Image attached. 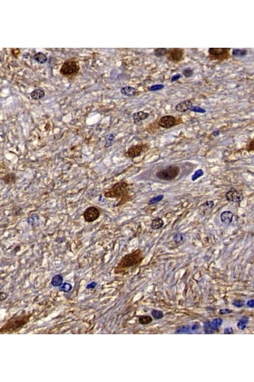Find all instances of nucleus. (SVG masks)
Returning a JSON list of instances; mask_svg holds the SVG:
<instances>
[{
	"mask_svg": "<svg viewBox=\"0 0 254 382\" xmlns=\"http://www.w3.org/2000/svg\"><path fill=\"white\" fill-rule=\"evenodd\" d=\"M128 184L124 181H121L115 184L112 187L106 192L104 196L108 198L120 199L121 201L120 204H122L128 201Z\"/></svg>",
	"mask_w": 254,
	"mask_h": 382,
	"instance_id": "1",
	"label": "nucleus"
},
{
	"mask_svg": "<svg viewBox=\"0 0 254 382\" xmlns=\"http://www.w3.org/2000/svg\"><path fill=\"white\" fill-rule=\"evenodd\" d=\"M30 316L22 315L11 318L0 329V333H10L19 330L28 322Z\"/></svg>",
	"mask_w": 254,
	"mask_h": 382,
	"instance_id": "2",
	"label": "nucleus"
},
{
	"mask_svg": "<svg viewBox=\"0 0 254 382\" xmlns=\"http://www.w3.org/2000/svg\"><path fill=\"white\" fill-rule=\"evenodd\" d=\"M180 173V168L177 166L170 165L161 169L156 173L158 179L161 180L170 181L174 180Z\"/></svg>",
	"mask_w": 254,
	"mask_h": 382,
	"instance_id": "3",
	"label": "nucleus"
},
{
	"mask_svg": "<svg viewBox=\"0 0 254 382\" xmlns=\"http://www.w3.org/2000/svg\"><path fill=\"white\" fill-rule=\"evenodd\" d=\"M79 67L75 61L68 60L63 64L60 69V73L63 75H71L78 73Z\"/></svg>",
	"mask_w": 254,
	"mask_h": 382,
	"instance_id": "4",
	"label": "nucleus"
},
{
	"mask_svg": "<svg viewBox=\"0 0 254 382\" xmlns=\"http://www.w3.org/2000/svg\"><path fill=\"white\" fill-rule=\"evenodd\" d=\"M139 258V253L137 252V251L126 255V256L123 257L120 264L118 265V268H125L136 264L138 262V259Z\"/></svg>",
	"mask_w": 254,
	"mask_h": 382,
	"instance_id": "5",
	"label": "nucleus"
},
{
	"mask_svg": "<svg viewBox=\"0 0 254 382\" xmlns=\"http://www.w3.org/2000/svg\"><path fill=\"white\" fill-rule=\"evenodd\" d=\"M148 149L147 145H138L131 146L125 154V156L127 157L134 159V158L139 157L142 153L145 152Z\"/></svg>",
	"mask_w": 254,
	"mask_h": 382,
	"instance_id": "6",
	"label": "nucleus"
},
{
	"mask_svg": "<svg viewBox=\"0 0 254 382\" xmlns=\"http://www.w3.org/2000/svg\"><path fill=\"white\" fill-rule=\"evenodd\" d=\"M100 211L95 206H90L84 210L83 213V217L84 221L87 222H93L99 218Z\"/></svg>",
	"mask_w": 254,
	"mask_h": 382,
	"instance_id": "7",
	"label": "nucleus"
},
{
	"mask_svg": "<svg viewBox=\"0 0 254 382\" xmlns=\"http://www.w3.org/2000/svg\"><path fill=\"white\" fill-rule=\"evenodd\" d=\"M226 200L229 202L240 203L243 199V194L241 191L236 189H231L226 192L225 195Z\"/></svg>",
	"mask_w": 254,
	"mask_h": 382,
	"instance_id": "8",
	"label": "nucleus"
},
{
	"mask_svg": "<svg viewBox=\"0 0 254 382\" xmlns=\"http://www.w3.org/2000/svg\"><path fill=\"white\" fill-rule=\"evenodd\" d=\"M176 124V119L172 115H165L160 119L158 125L165 129H170Z\"/></svg>",
	"mask_w": 254,
	"mask_h": 382,
	"instance_id": "9",
	"label": "nucleus"
},
{
	"mask_svg": "<svg viewBox=\"0 0 254 382\" xmlns=\"http://www.w3.org/2000/svg\"><path fill=\"white\" fill-rule=\"evenodd\" d=\"M168 59L172 62H179L182 60L184 55V51L181 49H174L168 50Z\"/></svg>",
	"mask_w": 254,
	"mask_h": 382,
	"instance_id": "10",
	"label": "nucleus"
},
{
	"mask_svg": "<svg viewBox=\"0 0 254 382\" xmlns=\"http://www.w3.org/2000/svg\"><path fill=\"white\" fill-rule=\"evenodd\" d=\"M193 105L191 100H185L177 104L175 109L177 111L180 113H184L187 110H189L191 107Z\"/></svg>",
	"mask_w": 254,
	"mask_h": 382,
	"instance_id": "11",
	"label": "nucleus"
},
{
	"mask_svg": "<svg viewBox=\"0 0 254 382\" xmlns=\"http://www.w3.org/2000/svg\"><path fill=\"white\" fill-rule=\"evenodd\" d=\"M228 49H217V48H210L209 49V53L210 56L213 57H221L226 55L228 53Z\"/></svg>",
	"mask_w": 254,
	"mask_h": 382,
	"instance_id": "12",
	"label": "nucleus"
},
{
	"mask_svg": "<svg viewBox=\"0 0 254 382\" xmlns=\"http://www.w3.org/2000/svg\"><path fill=\"white\" fill-rule=\"evenodd\" d=\"M149 116V114L145 112V111H139L137 112H135L132 115V118L135 124H138L140 122L145 120Z\"/></svg>",
	"mask_w": 254,
	"mask_h": 382,
	"instance_id": "13",
	"label": "nucleus"
},
{
	"mask_svg": "<svg viewBox=\"0 0 254 382\" xmlns=\"http://www.w3.org/2000/svg\"><path fill=\"white\" fill-rule=\"evenodd\" d=\"M233 213L230 211H224L221 214V221L226 225H229L233 220Z\"/></svg>",
	"mask_w": 254,
	"mask_h": 382,
	"instance_id": "14",
	"label": "nucleus"
},
{
	"mask_svg": "<svg viewBox=\"0 0 254 382\" xmlns=\"http://www.w3.org/2000/svg\"><path fill=\"white\" fill-rule=\"evenodd\" d=\"M120 92L123 96L127 97H132L137 94V90L135 87L131 86H125L121 88Z\"/></svg>",
	"mask_w": 254,
	"mask_h": 382,
	"instance_id": "15",
	"label": "nucleus"
},
{
	"mask_svg": "<svg viewBox=\"0 0 254 382\" xmlns=\"http://www.w3.org/2000/svg\"><path fill=\"white\" fill-rule=\"evenodd\" d=\"M17 179V176L13 173H8V174H6L5 176H4V177L2 179L4 183L6 185L15 183Z\"/></svg>",
	"mask_w": 254,
	"mask_h": 382,
	"instance_id": "16",
	"label": "nucleus"
},
{
	"mask_svg": "<svg viewBox=\"0 0 254 382\" xmlns=\"http://www.w3.org/2000/svg\"><path fill=\"white\" fill-rule=\"evenodd\" d=\"M45 95L44 91L40 89H36L31 92L30 96L32 99L34 100H39L43 98Z\"/></svg>",
	"mask_w": 254,
	"mask_h": 382,
	"instance_id": "17",
	"label": "nucleus"
},
{
	"mask_svg": "<svg viewBox=\"0 0 254 382\" xmlns=\"http://www.w3.org/2000/svg\"><path fill=\"white\" fill-rule=\"evenodd\" d=\"M33 59L40 64H45L47 62L48 57L42 52H38L33 56Z\"/></svg>",
	"mask_w": 254,
	"mask_h": 382,
	"instance_id": "18",
	"label": "nucleus"
},
{
	"mask_svg": "<svg viewBox=\"0 0 254 382\" xmlns=\"http://www.w3.org/2000/svg\"><path fill=\"white\" fill-rule=\"evenodd\" d=\"M164 226V222L162 219L160 217H157L153 219L151 222V227L154 230H157L161 228Z\"/></svg>",
	"mask_w": 254,
	"mask_h": 382,
	"instance_id": "19",
	"label": "nucleus"
},
{
	"mask_svg": "<svg viewBox=\"0 0 254 382\" xmlns=\"http://www.w3.org/2000/svg\"><path fill=\"white\" fill-rule=\"evenodd\" d=\"M247 54V51L245 49H234L233 50V52H232V55L234 57H242L245 56Z\"/></svg>",
	"mask_w": 254,
	"mask_h": 382,
	"instance_id": "20",
	"label": "nucleus"
},
{
	"mask_svg": "<svg viewBox=\"0 0 254 382\" xmlns=\"http://www.w3.org/2000/svg\"><path fill=\"white\" fill-rule=\"evenodd\" d=\"M168 50L165 48L156 49L154 51V54L157 57H162L167 54Z\"/></svg>",
	"mask_w": 254,
	"mask_h": 382,
	"instance_id": "21",
	"label": "nucleus"
},
{
	"mask_svg": "<svg viewBox=\"0 0 254 382\" xmlns=\"http://www.w3.org/2000/svg\"><path fill=\"white\" fill-rule=\"evenodd\" d=\"M222 319L220 318H215L213 320H211V322H210V326L215 330H216L219 327H220L222 325Z\"/></svg>",
	"mask_w": 254,
	"mask_h": 382,
	"instance_id": "22",
	"label": "nucleus"
},
{
	"mask_svg": "<svg viewBox=\"0 0 254 382\" xmlns=\"http://www.w3.org/2000/svg\"><path fill=\"white\" fill-rule=\"evenodd\" d=\"M248 322V319L247 317H243L240 320V321L238 323V327L240 330H244L246 327H247V323Z\"/></svg>",
	"mask_w": 254,
	"mask_h": 382,
	"instance_id": "23",
	"label": "nucleus"
},
{
	"mask_svg": "<svg viewBox=\"0 0 254 382\" xmlns=\"http://www.w3.org/2000/svg\"><path fill=\"white\" fill-rule=\"evenodd\" d=\"M152 318L150 317L149 315H144V316H141V317L139 318V323L142 324V325H145V324H148L149 323H151L152 322Z\"/></svg>",
	"mask_w": 254,
	"mask_h": 382,
	"instance_id": "24",
	"label": "nucleus"
},
{
	"mask_svg": "<svg viewBox=\"0 0 254 382\" xmlns=\"http://www.w3.org/2000/svg\"><path fill=\"white\" fill-rule=\"evenodd\" d=\"M62 282V277L60 275H57L53 277L52 280V284L53 286L57 287Z\"/></svg>",
	"mask_w": 254,
	"mask_h": 382,
	"instance_id": "25",
	"label": "nucleus"
},
{
	"mask_svg": "<svg viewBox=\"0 0 254 382\" xmlns=\"http://www.w3.org/2000/svg\"><path fill=\"white\" fill-rule=\"evenodd\" d=\"M164 198V196L163 195H159L158 196H156L155 198H153V199H150L149 201L148 202L149 205H151V204H155L158 203L160 202L161 200H163Z\"/></svg>",
	"mask_w": 254,
	"mask_h": 382,
	"instance_id": "26",
	"label": "nucleus"
},
{
	"mask_svg": "<svg viewBox=\"0 0 254 382\" xmlns=\"http://www.w3.org/2000/svg\"><path fill=\"white\" fill-rule=\"evenodd\" d=\"M204 175V172L201 169H199L198 170H196L195 173L193 175H192L191 177V180L192 181H196L197 179H198L200 177Z\"/></svg>",
	"mask_w": 254,
	"mask_h": 382,
	"instance_id": "27",
	"label": "nucleus"
},
{
	"mask_svg": "<svg viewBox=\"0 0 254 382\" xmlns=\"http://www.w3.org/2000/svg\"><path fill=\"white\" fill-rule=\"evenodd\" d=\"M114 138H115V134L114 133H111L107 135V136L106 137V143L105 145L106 148L111 146V144H112V142L113 141Z\"/></svg>",
	"mask_w": 254,
	"mask_h": 382,
	"instance_id": "28",
	"label": "nucleus"
},
{
	"mask_svg": "<svg viewBox=\"0 0 254 382\" xmlns=\"http://www.w3.org/2000/svg\"><path fill=\"white\" fill-rule=\"evenodd\" d=\"M182 74L186 77V78H190V77H191L192 75H193L194 70L191 68H187L184 69L182 71Z\"/></svg>",
	"mask_w": 254,
	"mask_h": 382,
	"instance_id": "29",
	"label": "nucleus"
},
{
	"mask_svg": "<svg viewBox=\"0 0 254 382\" xmlns=\"http://www.w3.org/2000/svg\"><path fill=\"white\" fill-rule=\"evenodd\" d=\"M151 314L153 315V317L155 319H160L161 318H163V311H161L160 310H154L152 311Z\"/></svg>",
	"mask_w": 254,
	"mask_h": 382,
	"instance_id": "30",
	"label": "nucleus"
},
{
	"mask_svg": "<svg viewBox=\"0 0 254 382\" xmlns=\"http://www.w3.org/2000/svg\"><path fill=\"white\" fill-rule=\"evenodd\" d=\"M165 87V86L163 84H155L153 85V86L149 87V91H152V92H155L157 91H160Z\"/></svg>",
	"mask_w": 254,
	"mask_h": 382,
	"instance_id": "31",
	"label": "nucleus"
},
{
	"mask_svg": "<svg viewBox=\"0 0 254 382\" xmlns=\"http://www.w3.org/2000/svg\"><path fill=\"white\" fill-rule=\"evenodd\" d=\"M189 110H191L192 111H194V112H196V113H199V114H204V113L206 112V110L204 109H203V108L200 107V106H193V105H192L191 107V109H190Z\"/></svg>",
	"mask_w": 254,
	"mask_h": 382,
	"instance_id": "32",
	"label": "nucleus"
},
{
	"mask_svg": "<svg viewBox=\"0 0 254 382\" xmlns=\"http://www.w3.org/2000/svg\"><path fill=\"white\" fill-rule=\"evenodd\" d=\"M184 234L182 233H177L174 235V241L176 243H179L182 242L184 241Z\"/></svg>",
	"mask_w": 254,
	"mask_h": 382,
	"instance_id": "33",
	"label": "nucleus"
},
{
	"mask_svg": "<svg viewBox=\"0 0 254 382\" xmlns=\"http://www.w3.org/2000/svg\"><path fill=\"white\" fill-rule=\"evenodd\" d=\"M214 205H215V203L214 201H208L205 202L203 204L202 206L204 208H209V209H212Z\"/></svg>",
	"mask_w": 254,
	"mask_h": 382,
	"instance_id": "34",
	"label": "nucleus"
},
{
	"mask_svg": "<svg viewBox=\"0 0 254 382\" xmlns=\"http://www.w3.org/2000/svg\"><path fill=\"white\" fill-rule=\"evenodd\" d=\"M189 326H183L182 327L179 328V329L176 331V333H187V332H189Z\"/></svg>",
	"mask_w": 254,
	"mask_h": 382,
	"instance_id": "35",
	"label": "nucleus"
},
{
	"mask_svg": "<svg viewBox=\"0 0 254 382\" xmlns=\"http://www.w3.org/2000/svg\"><path fill=\"white\" fill-rule=\"evenodd\" d=\"M243 304H244V301L241 300H236L233 302V305H234L236 307H241L242 306H243Z\"/></svg>",
	"mask_w": 254,
	"mask_h": 382,
	"instance_id": "36",
	"label": "nucleus"
},
{
	"mask_svg": "<svg viewBox=\"0 0 254 382\" xmlns=\"http://www.w3.org/2000/svg\"><path fill=\"white\" fill-rule=\"evenodd\" d=\"M180 77H181V75H180V74H176V75H174L172 77L171 82H175V81L180 79Z\"/></svg>",
	"mask_w": 254,
	"mask_h": 382,
	"instance_id": "37",
	"label": "nucleus"
},
{
	"mask_svg": "<svg viewBox=\"0 0 254 382\" xmlns=\"http://www.w3.org/2000/svg\"><path fill=\"white\" fill-rule=\"evenodd\" d=\"M231 312H232V311L229 310V309H222V310H220L219 313H220V314H221V315H226V314H229L230 313H231Z\"/></svg>",
	"mask_w": 254,
	"mask_h": 382,
	"instance_id": "38",
	"label": "nucleus"
},
{
	"mask_svg": "<svg viewBox=\"0 0 254 382\" xmlns=\"http://www.w3.org/2000/svg\"><path fill=\"white\" fill-rule=\"evenodd\" d=\"M233 333H234V331H233V329H232L231 327L226 328V329H224V334H233Z\"/></svg>",
	"mask_w": 254,
	"mask_h": 382,
	"instance_id": "39",
	"label": "nucleus"
},
{
	"mask_svg": "<svg viewBox=\"0 0 254 382\" xmlns=\"http://www.w3.org/2000/svg\"><path fill=\"white\" fill-rule=\"evenodd\" d=\"M7 298V295L5 292H0V301L5 300Z\"/></svg>",
	"mask_w": 254,
	"mask_h": 382,
	"instance_id": "40",
	"label": "nucleus"
},
{
	"mask_svg": "<svg viewBox=\"0 0 254 382\" xmlns=\"http://www.w3.org/2000/svg\"><path fill=\"white\" fill-rule=\"evenodd\" d=\"M248 149H247L248 152L253 151V140L251 141L250 144V145L248 146Z\"/></svg>",
	"mask_w": 254,
	"mask_h": 382,
	"instance_id": "41",
	"label": "nucleus"
},
{
	"mask_svg": "<svg viewBox=\"0 0 254 382\" xmlns=\"http://www.w3.org/2000/svg\"><path fill=\"white\" fill-rule=\"evenodd\" d=\"M247 306L253 308L254 307V301L253 300H250V301H248Z\"/></svg>",
	"mask_w": 254,
	"mask_h": 382,
	"instance_id": "42",
	"label": "nucleus"
},
{
	"mask_svg": "<svg viewBox=\"0 0 254 382\" xmlns=\"http://www.w3.org/2000/svg\"><path fill=\"white\" fill-rule=\"evenodd\" d=\"M219 134H220V131H215L213 133V135L214 136H217Z\"/></svg>",
	"mask_w": 254,
	"mask_h": 382,
	"instance_id": "43",
	"label": "nucleus"
}]
</instances>
